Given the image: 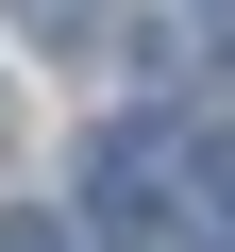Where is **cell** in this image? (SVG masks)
I'll list each match as a JSON object with an SVG mask.
<instances>
[{"mask_svg":"<svg viewBox=\"0 0 235 252\" xmlns=\"http://www.w3.org/2000/svg\"><path fill=\"white\" fill-rule=\"evenodd\" d=\"M185 185H202V168H185V135H168V118H118V135L84 152V202H101V235H151Z\"/></svg>","mask_w":235,"mask_h":252,"instance_id":"cell-1","label":"cell"},{"mask_svg":"<svg viewBox=\"0 0 235 252\" xmlns=\"http://www.w3.org/2000/svg\"><path fill=\"white\" fill-rule=\"evenodd\" d=\"M185 168H202V185H218V219H235V118H218V135H202Z\"/></svg>","mask_w":235,"mask_h":252,"instance_id":"cell-2","label":"cell"},{"mask_svg":"<svg viewBox=\"0 0 235 252\" xmlns=\"http://www.w3.org/2000/svg\"><path fill=\"white\" fill-rule=\"evenodd\" d=\"M0 252H84V235H67V219H17V235H0Z\"/></svg>","mask_w":235,"mask_h":252,"instance_id":"cell-3","label":"cell"},{"mask_svg":"<svg viewBox=\"0 0 235 252\" xmlns=\"http://www.w3.org/2000/svg\"><path fill=\"white\" fill-rule=\"evenodd\" d=\"M0 135H17V101H0Z\"/></svg>","mask_w":235,"mask_h":252,"instance_id":"cell-4","label":"cell"}]
</instances>
